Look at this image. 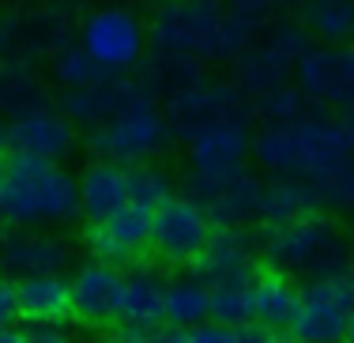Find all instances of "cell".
Listing matches in <instances>:
<instances>
[{"instance_id": "cell-14", "label": "cell", "mask_w": 354, "mask_h": 343, "mask_svg": "<svg viewBox=\"0 0 354 343\" xmlns=\"http://www.w3.org/2000/svg\"><path fill=\"white\" fill-rule=\"evenodd\" d=\"M68 8L61 4H41V8H23V12L0 15V61L4 57H27L35 61L38 53H53L64 46L68 35Z\"/></svg>"}, {"instance_id": "cell-44", "label": "cell", "mask_w": 354, "mask_h": 343, "mask_svg": "<svg viewBox=\"0 0 354 343\" xmlns=\"http://www.w3.org/2000/svg\"><path fill=\"white\" fill-rule=\"evenodd\" d=\"M347 272H351V275H354V253H351V268H347Z\"/></svg>"}, {"instance_id": "cell-16", "label": "cell", "mask_w": 354, "mask_h": 343, "mask_svg": "<svg viewBox=\"0 0 354 343\" xmlns=\"http://www.w3.org/2000/svg\"><path fill=\"white\" fill-rule=\"evenodd\" d=\"M72 283V317L91 328H106L117 321V302H121V283L124 272L109 261H91L75 264V272L68 275Z\"/></svg>"}, {"instance_id": "cell-7", "label": "cell", "mask_w": 354, "mask_h": 343, "mask_svg": "<svg viewBox=\"0 0 354 343\" xmlns=\"http://www.w3.org/2000/svg\"><path fill=\"white\" fill-rule=\"evenodd\" d=\"M354 317V275H320V279H306L298 295V309H294L286 332L294 343H347Z\"/></svg>"}, {"instance_id": "cell-31", "label": "cell", "mask_w": 354, "mask_h": 343, "mask_svg": "<svg viewBox=\"0 0 354 343\" xmlns=\"http://www.w3.org/2000/svg\"><path fill=\"white\" fill-rule=\"evenodd\" d=\"M207 290H212V321H223V324L252 321V275L207 283Z\"/></svg>"}, {"instance_id": "cell-34", "label": "cell", "mask_w": 354, "mask_h": 343, "mask_svg": "<svg viewBox=\"0 0 354 343\" xmlns=\"http://www.w3.org/2000/svg\"><path fill=\"white\" fill-rule=\"evenodd\" d=\"M317 192H320V207H328V212H343V215H354V155H351L328 181H320Z\"/></svg>"}, {"instance_id": "cell-33", "label": "cell", "mask_w": 354, "mask_h": 343, "mask_svg": "<svg viewBox=\"0 0 354 343\" xmlns=\"http://www.w3.org/2000/svg\"><path fill=\"white\" fill-rule=\"evenodd\" d=\"M129 189H132V204L147 207V212H155L162 200L174 196V181L166 170H158V166L151 163H140V166H129Z\"/></svg>"}, {"instance_id": "cell-10", "label": "cell", "mask_w": 354, "mask_h": 343, "mask_svg": "<svg viewBox=\"0 0 354 343\" xmlns=\"http://www.w3.org/2000/svg\"><path fill=\"white\" fill-rule=\"evenodd\" d=\"M75 38L98 61V68L113 72V76H124V72L140 68L143 49H147V27L124 4H106V8L87 12L80 19Z\"/></svg>"}, {"instance_id": "cell-6", "label": "cell", "mask_w": 354, "mask_h": 343, "mask_svg": "<svg viewBox=\"0 0 354 343\" xmlns=\"http://www.w3.org/2000/svg\"><path fill=\"white\" fill-rule=\"evenodd\" d=\"M313 46V38L306 35L301 23H290V19H279L241 49L238 57L230 61V80L238 83V91L245 98L260 95V91L275 87V83H286L294 80V68H298L301 53Z\"/></svg>"}, {"instance_id": "cell-18", "label": "cell", "mask_w": 354, "mask_h": 343, "mask_svg": "<svg viewBox=\"0 0 354 343\" xmlns=\"http://www.w3.org/2000/svg\"><path fill=\"white\" fill-rule=\"evenodd\" d=\"M136 95H143V87L136 80H124V76H113L106 72L102 80L87 83V87H75V91H64L61 95V113L68 117L75 129H98L106 124L109 117L121 110L124 102H132Z\"/></svg>"}, {"instance_id": "cell-28", "label": "cell", "mask_w": 354, "mask_h": 343, "mask_svg": "<svg viewBox=\"0 0 354 343\" xmlns=\"http://www.w3.org/2000/svg\"><path fill=\"white\" fill-rule=\"evenodd\" d=\"M298 23L313 41H351L354 38V0H301Z\"/></svg>"}, {"instance_id": "cell-1", "label": "cell", "mask_w": 354, "mask_h": 343, "mask_svg": "<svg viewBox=\"0 0 354 343\" xmlns=\"http://www.w3.org/2000/svg\"><path fill=\"white\" fill-rule=\"evenodd\" d=\"M260 30L264 19L234 12L226 0H162L147 41L155 53H174L196 64H230Z\"/></svg>"}, {"instance_id": "cell-4", "label": "cell", "mask_w": 354, "mask_h": 343, "mask_svg": "<svg viewBox=\"0 0 354 343\" xmlns=\"http://www.w3.org/2000/svg\"><path fill=\"white\" fill-rule=\"evenodd\" d=\"M260 261L294 279H320L351 268V241L328 215H301L290 223H264L257 238Z\"/></svg>"}, {"instance_id": "cell-38", "label": "cell", "mask_w": 354, "mask_h": 343, "mask_svg": "<svg viewBox=\"0 0 354 343\" xmlns=\"http://www.w3.org/2000/svg\"><path fill=\"white\" fill-rule=\"evenodd\" d=\"M241 343H294V336H283L279 328H264V324L249 321L241 324Z\"/></svg>"}, {"instance_id": "cell-3", "label": "cell", "mask_w": 354, "mask_h": 343, "mask_svg": "<svg viewBox=\"0 0 354 343\" xmlns=\"http://www.w3.org/2000/svg\"><path fill=\"white\" fill-rule=\"evenodd\" d=\"M0 212L12 227H68L80 219V181L64 163L12 155L0 178Z\"/></svg>"}, {"instance_id": "cell-26", "label": "cell", "mask_w": 354, "mask_h": 343, "mask_svg": "<svg viewBox=\"0 0 354 343\" xmlns=\"http://www.w3.org/2000/svg\"><path fill=\"white\" fill-rule=\"evenodd\" d=\"M162 321L170 328H196L212 321V290L200 275H177L166 279L162 290Z\"/></svg>"}, {"instance_id": "cell-15", "label": "cell", "mask_w": 354, "mask_h": 343, "mask_svg": "<svg viewBox=\"0 0 354 343\" xmlns=\"http://www.w3.org/2000/svg\"><path fill=\"white\" fill-rule=\"evenodd\" d=\"M4 144L12 147V155L64 163L80 147V140H75V124L61 113V106H38V110H27L8 121Z\"/></svg>"}, {"instance_id": "cell-37", "label": "cell", "mask_w": 354, "mask_h": 343, "mask_svg": "<svg viewBox=\"0 0 354 343\" xmlns=\"http://www.w3.org/2000/svg\"><path fill=\"white\" fill-rule=\"evenodd\" d=\"M15 317H19V287L12 275L0 272V328L15 324Z\"/></svg>"}, {"instance_id": "cell-13", "label": "cell", "mask_w": 354, "mask_h": 343, "mask_svg": "<svg viewBox=\"0 0 354 343\" xmlns=\"http://www.w3.org/2000/svg\"><path fill=\"white\" fill-rule=\"evenodd\" d=\"M75 249L57 227H19L12 234H0V272L12 275L15 283L27 275L64 272L72 264Z\"/></svg>"}, {"instance_id": "cell-22", "label": "cell", "mask_w": 354, "mask_h": 343, "mask_svg": "<svg viewBox=\"0 0 354 343\" xmlns=\"http://www.w3.org/2000/svg\"><path fill=\"white\" fill-rule=\"evenodd\" d=\"M162 290L166 279L147 264H132L121 283V302H117V321L132 328H155L162 324Z\"/></svg>"}, {"instance_id": "cell-23", "label": "cell", "mask_w": 354, "mask_h": 343, "mask_svg": "<svg viewBox=\"0 0 354 343\" xmlns=\"http://www.w3.org/2000/svg\"><path fill=\"white\" fill-rule=\"evenodd\" d=\"M19 287V317L30 324H64L72 317V283L64 272L27 275L15 283Z\"/></svg>"}, {"instance_id": "cell-43", "label": "cell", "mask_w": 354, "mask_h": 343, "mask_svg": "<svg viewBox=\"0 0 354 343\" xmlns=\"http://www.w3.org/2000/svg\"><path fill=\"white\" fill-rule=\"evenodd\" d=\"M347 340L354 343V317H351V332H347Z\"/></svg>"}, {"instance_id": "cell-8", "label": "cell", "mask_w": 354, "mask_h": 343, "mask_svg": "<svg viewBox=\"0 0 354 343\" xmlns=\"http://www.w3.org/2000/svg\"><path fill=\"white\" fill-rule=\"evenodd\" d=\"M162 113L170 124V136L181 144H189L196 132L212 129L218 121H238V117H252L249 98L238 91L234 80H192L185 87H177L174 95L162 98Z\"/></svg>"}, {"instance_id": "cell-29", "label": "cell", "mask_w": 354, "mask_h": 343, "mask_svg": "<svg viewBox=\"0 0 354 343\" xmlns=\"http://www.w3.org/2000/svg\"><path fill=\"white\" fill-rule=\"evenodd\" d=\"M200 76H204V64L185 61V57H174V53H155V49H151V57L143 61L140 87L147 91L151 98H166V95H174L177 87H185V83H192Z\"/></svg>"}, {"instance_id": "cell-35", "label": "cell", "mask_w": 354, "mask_h": 343, "mask_svg": "<svg viewBox=\"0 0 354 343\" xmlns=\"http://www.w3.org/2000/svg\"><path fill=\"white\" fill-rule=\"evenodd\" d=\"M192 343H241V324H223V321H204L189 328Z\"/></svg>"}, {"instance_id": "cell-9", "label": "cell", "mask_w": 354, "mask_h": 343, "mask_svg": "<svg viewBox=\"0 0 354 343\" xmlns=\"http://www.w3.org/2000/svg\"><path fill=\"white\" fill-rule=\"evenodd\" d=\"M189 196L212 215L215 227H249L260 219L264 181L245 163L218 170H189Z\"/></svg>"}, {"instance_id": "cell-11", "label": "cell", "mask_w": 354, "mask_h": 343, "mask_svg": "<svg viewBox=\"0 0 354 343\" xmlns=\"http://www.w3.org/2000/svg\"><path fill=\"white\" fill-rule=\"evenodd\" d=\"M294 83L317 110H354V41H317L301 53Z\"/></svg>"}, {"instance_id": "cell-45", "label": "cell", "mask_w": 354, "mask_h": 343, "mask_svg": "<svg viewBox=\"0 0 354 343\" xmlns=\"http://www.w3.org/2000/svg\"><path fill=\"white\" fill-rule=\"evenodd\" d=\"M4 223H8V219H4V212H0V230H4Z\"/></svg>"}, {"instance_id": "cell-46", "label": "cell", "mask_w": 354, "mask_h": 343, "mask_svg": "<svg viewBox=\"0 0 354 343\" xmlns=\"http://www.w3.org/2000/svg\"><path fill=\"white\" fill-rule=\"evenodd\" d=\"M0 178H4V158H0Z\"/></svg>"}, {"instance_id": "cell-41", "label": "cell", "mask_w": 354, "mask_h": 343, "mask_svg": "<svg viewBox=\"0 0 354 343\" xmlns=\"http://www.w3.org/2000/svg\"><path fill=\"white\" fill-rule=\"evenodd\" d=\"M0 343H30V340H27V332H15L8 324V328H0Z\"/></svg>"}, {"instance_id": "cell-30", "label": "cell", "mask_w": 354, "mask_h": 343, "mask_svg": "<svg viewBox=\"0 0 354 343\" xmlns=\"http://www.w3.org/2000/svg\"><path fill=\"white\" fill-rule=\"evenodd\" d=\"M49 72H53V83H61L64 91L87 87V83L106 76V72L98 68L95 57L80 46V38H68L64 46H57L53 53H49Z\"/></svg>"}, {"instance_id": "cell-12", "label": "cell", "mask_w": 354, "mask_h": 343, "mask_svg": "<svg viewBox=\"0 0 354 343\" xmlns=\"http://www.w3.org/2000/svg\"><path fill=\"white\" fill-rule=\"evenodd\" d=\"M215 234V223L196 200L185 192V196L162 200V204L151 212V249L162 257L166 264H196V257L204 253L207 238Z\"/></svg>"}, {"instance_id": "cell-36", "label": "cell", "mask_w": 354, "mask_h": 343, "mask_svg": "<svg viewBox=\"0 0 354 343\" xmlns=\"http://www.w3.org/2000/svg\"><path fill=\"white\" fill-rule=\"evenodd\" d=\"M226 4H230L234 12H245V15H252V19H264V23H268L275 12L298 4V0H226Z\"/></svg>"}, {"instance_id": "cell-25", "label": "cell", "mask_w": 354, "mask_h": 343, "mask_svg": "<svg viewBox=\"0 0 354 343\" xmlns=\"http://www.w3.org/2000/svg\"><path fill=\"white\" fill-rule=\"evenodd\" d=\"M49 106V91L41 83L35 61L27 57H4L0 61V113L19 117L27 110Z\"/></svg>"}, {"instance_id": "cell-32", "label": "cell", "mask_w": 354, "mask_h": 343, "mask_svg": "<svg viewBox=\"0 0 354 343\" xmlns=\"http://www.w3.org/2000/svg\"><path fill=\"white\" fill-rule=\"evenodd\" d=\"M252 106V117H260L264 124H275V121H290V117L306 113V95L298 91V83L286 80V83H275V87L260 91V95L249 98Z\"/></svg>"}, {"instance_id": "cell-27", "label": "cell", "mask_w": 354, "mask_h": 343, "mask_svg": "<svg viewBox=\"0 0 354 343\" xmlns=\"http://www.w3.org/2000/svg\"><path fill=\"white\" fill-rule=\"evenodd\" d=\"M320 212V192L317 185L301 178H272L260 196V219L264 223H290L301 215Z\"/></svg>"}, {"instance_id": "cell-40", "label": "cell", "mask_w": 354, "mask_h": 343, "mask_svg": "<svg viewBox=\"0 0 354 343\" xmlns=\"http://www.w3.org/2000/svg\"><path fill=\"white\" fill-rule=\"evenodd\" d=\"M106 343H155L151 328H132V324H121L117 332H109Z\"/></svg>"}, {"instance_id": "cell-17", "label": "cell", "mask_w": 354, "mask_h": 343, "mask_svg": "<svg viewBox=\"0 0 354 343\" xmlns=\"http://www.w3.org/2000/svg\"><path fill=\"white\" fill-rule=\"evenodd\" d=\"M91 257L109 264H132L143 249H151V212L140 204H124L102 223H91L87 234Z\"/></svg>"}, {"instance_id": "cell-5", "label": "cell", "mask_w": 354, "mask_h": 343, "mask_svg": "<svg viewBox=\"0 0 354 343\" xmlns=\"http://www.w3.org/2000/svg\"><path fill=\"white\" fill-rule=\"evenodd\" d=\"M87 147L95 151V158L140 166V163L158 158L170 147V124H166L162 106L143 91L132 102H124L106 124L87 132Z\"/></svg>"}, {"instance_id": "cell-24", "label": "cell", "mask_w": 354, "mask_h": 343, "mask_svg": "<svg viewBox=\"0 0 354 343\" xmlns=\"http://www.w3.org/2000/svg\"><path fill=\"white\" fill-rule=\"evenodd\" d=\"M298 295L301 287L286 272L268 268V272L252 275V321L264 328H286L298 309Z\"/></svg>"}, {"instance_id": "cell-47", "label": "cell", "mask_w": 354, "mask_h": 343, "mask_svg": "<svg viewBox=\"0 0 354 343\" xmlns=\"http://www.w3.org/2000/svg\"><path fill=\"white\" fill-rule=\"evenodd\" d=\"M0 144H4V129H0Z\"/></svg>"}, {"instance_id": "cell-20", "label": "cell", "mask_w": 354, "mask_h": 343, "mask_svg": "<svg viewBox=\"0 0 354 343\" xmlns=\"http://www.w3.org/2000/svg\"><path fill=\"white\" fill-rule=\"evenodd\" d=\"M75 181H80V215L87 223H102L117 207L132 204L129 166L113 163V158H95Z\"/></svg>"}, {"instance_id": "cell-2", "label": "cell", "mask_w": 354, "mask_h": 343, "mask_svg": "<svg viewBox=\"0 0 354 343\" xmlns=\"http://www.w3.org/2000/svg\"><path fill=\"white\" fill-rule=\"evenodd\" d=\"M351 155L354 151L343 121L309 110L290 121L264 124L252 136V158L260 170H268L272 178H301L309 185L328 181Z\"/></svg>"}, {"instance_id": "cell-39", "label": "cell", "mask_w": 354, "mask_h": 343, "mask_svg": "<svg viewBox=\"0 0 354 343\" xmlns=\"http://www.w3.org/2000/svg\"><path fill=\"white\" fill-rule=\"evenodd\" d=\"M30 343H75V336L64 324H35V328L27 332Z\"/></svg>"}, {"instance_id": "cell-19", "label": "cell", "mask_w": 354, "mask_h": 343, "mask_svg": "<svg viewBox=\"0 0 354 343\" xmlns=\"http://www.w3.org/2000/svg\"><path fill=\"white\" fill-rule=\"evenodd\" d=\"M257 241L245 234V227H215L192 268L204 283H218L234 275H257Z\"/></svg>"}, {"instance_id": "cell-21", "label": "cell", "mask_w": 354, "mask_h": 343, "mask_svg": "<svg viewBox=\"0 0 354 343\" xmlns=\"http://www.w3.org/2000/svg\"><path fill=\"white\" fill-rule=\"evenodd\" d=\"M252 155V117L218 121L189 140V170H218Z\"/></svg>"}, {"instance_id": "cell-42", "label": "cell", "mask_w": 354, "mask_h": 343, "mask_svg": "<svg viewBox=\"0 0 354 343\" xmlns=\"http://www.w3.org/2000/svg\"><path fill=\"white\" fill-rule=\"evenodd\" d=\"M343 129H347V140H351V151H354V110L343 117Z\"/></svg>"}]
</instances>
